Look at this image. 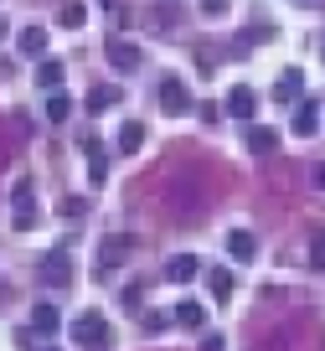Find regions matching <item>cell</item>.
I'll list each match as a JSON object with an SVG mask.
<instances>
[{
    "label": "cell",
    "instance_id": "6da1fadb",
    "mask_svg": "<svg viewBox=\"0 0 325 351\" xmlns=\"http://www.w3.org/2000/svg\"><path fill=\"white\" fill-rule=\"evenodd\" d=\"M160 109L171 114V119H181V114H191V109H196L191 88H186L181 77H165V83H160Z\"/></svg>",
    "mask_w": 325,
    "mask_h": 351
},
{
    "label": "cell",
    "instance_id": "7a4b0ae2",
    "mask_svg": "<svg viewBox=\"0 0 325 351\" xmlns=\"http://www.w3.org/2000/svg\"><path fill=\"white\" fill-rule=\"evenodd\" d=\"M73 341H83V346H104V341H108L104 315H98V310H83V315L73 320Z\"/></svg>",
    "mask_w": 325,
    "mask_h": 351
},
{
    "label": "cell",
    "instance_id": "3957f363",
    "mask_svg": "<svg viewBox=\"0 0 325 351\" xmlns=\"http://www.w3.org/2000/svg\"><path fill=\"white\" fill-rule=\"evenodd\" d=\"M130 253H134V238L130 232H114V238H104V248H98V263H104V269H119Z\"/></svg>",
    "mask_w": 325,
    "mask_h": 351
},
{
    "label": "cell",
    "instance_id": "277c9868",
    "mask_svg": "<svg viewBox=\"0 0 325 351\" xmlns=\"http://www.w3.org/2000/svg\"><path fill=\"white\" fill-rule=\"evenodd\" d=\"M228 114H232V119H253V114H258V93L238 83V88L228 93Z\"/></svg>",
    "mask_w": 325,
    "mask_h": 351
},
{
    "label": "cell",
    "instance_id": "5b68a950",
    "mask_svg": "<svg viewBox=\"0 0 325 351\" xmlns=\"http://www.w3.org/2000/svg\"><path fill=\"white\" fill-rule=\"evenodd\" d=\"M289 124H294V134H315V130H320V104H315V99H300Z\"/></svg>",
    "mask_w": 325,
    "mask_h": 351
},
{
    "label": "cell",
    "instance_id": "8992f818",
    "mask_svg": "<svg viewBox=\"0 0 325 351\" xmlns=\"http://www.w3.org/2000/svg\"><path fill=\"white\" fill-rule=\"evenodd\" d=\"M196 274H202V263H196L191 253H181V258H171V263H165V279H171V285H191Z\"/></svg>",
    "mask_w": 325,
    "mask_h": 351
},
{
    "label": "cell",
    "instance_id": "52a82bcc",
    "mask_svg": "<svg viewBox=\"0 0 325 351\" xmlns=\"http://www.w3.org/2000/svg\"><path fill=\"white\" fill-rule=\"evenodd\" d=\"M119 99H124V93H119V88H114V83H98L93 93H88V99H83V109H88V114H104V109H114V104H119Z\"/></svg>",
    "mask_w": 325,
    "mask_h": 351
},
{
    "label": "cell",
    "instance_id": "ba28073f",
    "mask_svg": "<svg viewBox=\"0 0 325 351\" xmlns=\"http://www.w3.org/2000/svg\"><path fill=\"white\" fill-rule=\"evenodd\" d=\"M300 93H304V73H300V67H284L279 83H274V99L289 104V99H300Z\"/></svg>",
    "mask_w": 325,
    "mask_h": 351
},
{
    "label": "cell",
    "instance_id": "9c48e42d",
    "mask_svg": "<svg viewBox=\"0 0 325 351\" xmlns=\"http://www.w3.org/2000/svg\"><path fill=\"white\" fill-rule=\"evenodd\" d=\"M108 62H114V73H134V67H140V52H134L130 42H108Z\"/></svg>",
    "mask_w": 325,
    "mask_h": 351
},
{
    "label": "cell",
    "instance_id": "30bf717a",
    "mask_svg": "<svg viewBox=\"0 0 325 351\" xmlns=\"http://www.w3.org/2000/svg\"><path fill=\"white\" fill-rule=\"evenodd\" d=\"M228 253L232 258H253V253H258V238H253L248 228H232L228 232Z\"/></svg>",
    "mask_w": 325,
    "mask_h": 351
},
{
    "label": "cell",
    "instance_id": "8fae6325",
    "mask_svg": "<svg viewBox=\"0 0 325 351\" xmlns=\"http://www.w3.org/2000/svg\"><path fill=\"white\" fill-rule=\"evenodd\" d=\"M57 326H62V315H57V305H52V300L32 305V330H42V336H47V330H57Z\"/></svg>",
    "mask_w": 325,
    "mask_h": 351
},
{
    "label": "cell",
    "instance_id": "7c38bea8",
    "mask_svg": "<svg viewBox=\"0 0 325 351\" xmlns=\"http://www.w3.org/2000/svg\"><path fill=\"white\" fill-rule=\"evenodd\" d=\"M176 326H186V330H202V326H206V310L196 305V300H181V305H176Z\"/></svg>",
    "mask_w": 325,
    "mask_h": 351
},
{
    "label": "cell",
    "instance_id": "4fadbf2b",
    "mask_svg": "<svg viewBox=\"0 0 325 351\" xmlns=\"http://www.w3.org/2000/svg\"><path fill=\"white\" fill-rule=\"evenodd\" d=\"M36 212H32V186L26 181H16V228H32Z\"/></svg>",
    "mask_w": 325,
    "mask_h": 351
},
{
    "label": "cell",
    "instance_id": "5bb4252c",
    "mask_svg": "<svg viewBox=\"0 0 325 351\" xmlns=\"http://www.w3.org/2000/svg\"><path fill=\"white\" fill-rule=\"evenodd\" d=\"M16 47H21V52H32V57H42V52H47V32H42V26H26V32L16 36Z\"/></svg>",
    "mask_w": 325,
    "mask_h": 351
},
{
    "label": "cell",
    "instance_id": "9a60e30c",
    "mask_svg": "<svg viewBox=\"0 0 325 351\" xmlns=\"http://www.w3.org/2000/svg\"><path fill=\"white\" fill-rule=\"evenodd\" d=\"M42 279H47V285H67V279H73V269H67V258H62V253L42 263Z\"/></svg>",
    "mask_w": 325,
    "mask_h": 351
},
{
    "label": "cell",
    "instance_id": "2e32d148",
    "mask_svg": "<svg viewBox=\"0 0 325 351\" xmlns=\"http://www.w3.org/2000/svg\"><path fill=\"white\" fill-rule=\"evenodd\" d=\"M206 289H212V300H228L232 295V274L228 269H206Z\"/></svg>",
    "mask_w": 325,
    "mask_h": 351
},
{
    "label": "cell",
    "instance_id": "e0dca14e",
    "mask_svg": "<svg viewBox=\"0 0 325 351\" xmlns=\"http://www.w3.org/2000/svg\"><path fill=\"white\" fill-rule=\"evenodd\" d=\"M83 21H88V5H83V0H67V5H62V26H67V32H77Z\"/></svg>",
    "mask_w": 325,
    "mask_h": 351
},
{
    "label": "cell",
    "instance_id": "ac0fdd59",
    "mask_svg": "<svg viewBox=\"0 0 325 351\" xmlns=\"http://www.w3.org/2000/svg\"><path fill=\"white\" fill-rule=\"evenodd\" d=\"M67 114H73V99H62V93H47V119H52V124H62Z\"/></svg>",
    "mask_w": 325,
    "mask_h": 351
},
{
    "label": "cell",
    "instance_id": "d6986e66",
    "mask_svg": "<svg viewBox=\"0 0 325 351\" xmlns=\"http://www.w3.org/2000/svg\"><path fill=\"white\" fill-rule=\"evenodd\" d=\"M62 83V62H36V88H57Z\"/></svg>",
    "mask_w": 325,
    "mask_h": 351
},
{
    "label": "cell",
    "instance_id": "ffe728a7",
    "mask_svg": "<svg viewBox=\"0 0 325 351\" xmlns=\"http://www.w3.org/2000/svg\"><path fill=\"white\" fill-rule=\"evenodd\" d=\"M140 140H145V124H124V130H119V150H140Z\"/></svg>",
    "mask_w": 325,
    "mask_h": 351
},
{
    "label": "cell",
    "instance_id": "44dd1931",
    "mask_svg": "<svg viewBox=\"0 0 325 351\" xmlns=\"http://www.w3.org/2000/svg\"><path fill=\"white\" fill-rule=\"evenodd\" d=\"M248 145H253V150H258V155H269V150H274V145H279V140H274V130H263V124H258V130L248 134Z\"/></svg>",
    "mask_w": 325,
    "mask_h": 351
},
{
    "label": "cell",
    "instance_id": "7402d4cb",
    "mask_svg": "<svg viewBox=\"0 0 325 351\" xmlns=\"http://www.w3.org/2000/svg\"><path fill=\"white\" fill-rule=\"evenodd\" d=\"M202 11L206 16H222V11H228V0H202Z\"/></svg>",
    "mask_w": 325,
    "mask_h": 351
},
{
    "label": "cell",
    "instance_id": "603a6c76",
    "mask_svg": "<svg viewBox=\"0 0 325 351\" xmlns=\"http://www.w3.org/2000/svg\"><path fill=\"white\" fill-rule=\"evenodd\" d=\"M202 351H222V341H202Z\"/></svg>",
    "mask_w": 325,
    "mask_h": 351
},
{
    "label": "cell",
    "instance_id": "cb8c5ba5",
    "mask_svg": "<svg viewBox=\"0 0 325 351\" xmlns=\"http://www.w3.org/2000/svg\"><path fill=\"white\" fill-rule=\"evenodd\" d=\"M320 57H325V42H320Z\"/></svg>",
    "mask_w": 325,
    "mask_h": 351
},
{
    "label": "cell",
    "instance_id": "d4e9b609",
    "mask_svg": "<svg viewBox=\"0 0 325 351\" xmlns=\"http://www.w3.org/2000/svg\"><path fill=\"white\" fill-rule=\"evenodd\" d=\"M0 36H5V26H0Z\"/></svg>",
    "mask_w": 325,
    "mask_h": 351
},
{
    "label": "cell",
    "instance_id": "484cf974",
    "mask_svg": "<svg viewBox=\"0 0 325 351\" xmlns=\"http://www.w3.org/2000/svg\"><path fill=\"white\" fill-rule=\"evenodd\" d=\"M47 351H57V346H47Z\"/></svg>",
    "mask_w": 325,
    "mask_h": 351
}]
</instances>
